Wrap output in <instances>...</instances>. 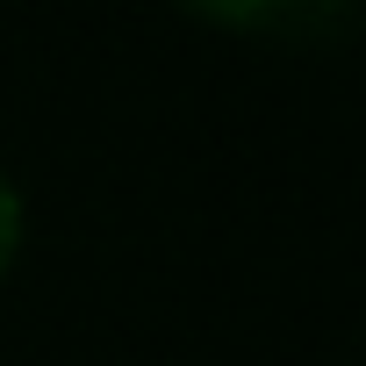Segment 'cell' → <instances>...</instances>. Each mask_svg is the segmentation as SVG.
<instances>
[{
	"mask_svg": "<svg viewBox=\"0 0 366 366\" xmlns=\"http://www.w3.org/2000/svg\"><path fill=\"white\" fill-rule=\"evenodd\" d=\"M194 15L230 29H316L323 15H345V8H194Z\"/></svg>",
	"mask_w": 366,
	"mask_h": 366,
	"instance_id": "1",
	"label": "cell"
},
{
	"mask_svg": "<svg viewBox=\"0 0 366 366\" xmlns=\"http://www.w3.org/2000/svg\"><path fill=\"white\" fill-rule=\"evenodd\" d=\"M22 237H29V202H22V187H15V172L0 165V280L15 273V259H22Z\"/></svg>",
	"mask_w": 366,
	"mask_h": 366,
	"instance_id": "2",
	"label": "cell"
}]
</instances>
